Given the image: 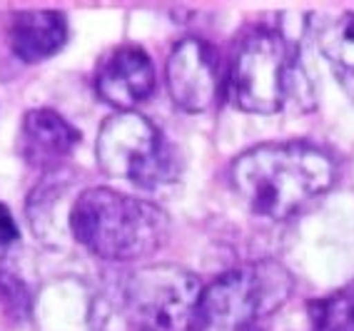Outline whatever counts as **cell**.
Returning a JSON list of instances; mask_svg holds the SVG:
<instances>
[{
    "instance_id": "cell-1",
    "label": "cell",
    "mask_w": 354,
    "mask_h": 331,
    "mask_svg": "<svg viewBox=\"0 0 354 331\" xmlns=\"http://www.w3.org/2000/svg\"><path fill=\"white\" fill-rule=\"evenodd\" d=\"M335 179L332 154L307 140L254 145L230 165L237 197L265 219H290L304 212L332 190Z\"/></svg>"
},
{
    "instance_id": "cell-2",
    "label": "cell",
    "mask_w": 354,
    "mask_h": 331,
    "mask_svg": "<svg viewBox=\"0 0 354 331\" xmlns=\"http://www.w3.org/2000/svg\"><path fill=\"white\" fill-rule=\"evenodd\" d=\"M68 224L80 247L115 264L158 254L170 237L162 207L113 187H85L70 207Z\"/></svg>"
},
{
    "instance_id": "cell-3",
    "label": "cell",
    "mask_w": 354,
    "mask_h": 331,
    "mask_svg": "<svg viewBox=\"0 0 354 331\" xmlns=\"http://www.w3.org/2000/svg\"><path fill=\"white\" fill-rule=\"evenodd\" d=\"M295 289L290 269L277 259H259L203 284L187 331H240L274 314Z\"/></svg>"
},
{
    "instance_id": "cell-4",
    "label": "cell",
    "mask_w": 354,
    "mask_h": 331,
    "mask_svg": "<svg viewBox=\"0 0 354 331\" xmlns=\"http://www.w3.org/2000/svg\"><path fill=\"white\" fill-rule=\"evenodd\" d=\"M97 165L115 179L140 190H160L180 174V157L145 115L135 110L115 112L102 122L95 142Z\"/></svg>"
},
{
    "instance_id": "cell-5",
    "label": "cell",
    "mask_w": 354,
    "mask_h": 331,
    "mask_svg": "<svg viewBox=\"0 0 354 331\" xmlns=\"http://www.w3.org/2000/svg\"><path fill=\"white\" fill-rule=\"evenodd\" d=\"M290 77V50L277 30L252 28L237 40L230 63L234 108L250 115H274L287 100Z\"/></svg>"
},
{
    "instance_id": "cell-6",
    "label": "cell",
    "mask_w": 354,
    "mask_h": 331,
    "mask_svg": "<svg viewBox=\"0 0 354 331\" xmlns=\"http://www.w3.org/2000/svg\"><path fill=\"white\" fill-rule=\"evenodd\" d=\"M200 292L203 284L195 274L158 264L130 274L122 299L135 331H187Z\"/></svg>"
},
{
    "instance_id": "cell-7",
    "label": "cell",
    "mask_w": 354,
    "mask_h": 331,
    "mask_svg": "<svg viewBox=\"0 0 354 331\" xmlns=\"http://www.w3.org/2000/svg\"><path fill=\"white\" fill-rule=\"evenodd\" d=\"M165 83L172 102L183 112H205L215 105L220 90V68L205 40L183 38L167 55Z\"/></svg>"
},
{
    "instance_id": "cell-8",
    "label": "cell",
    "mask_w": 354,
    "mask_h": 331,
    "mask_svg": "<svg viewBox=\"0 0 354 331\" xmlns=\"http://www.w3.org/2000/svg\"><path fill=\"white\" fill-rule=\"evenodd\" d=\"M95 92L118 112H130L155 92V65L145 48L122 43L95 68Z\"/></svg>"
},
{
    "instance_id": "cell-9",
    "label": "cell",
    "mask_w": 354,
    "mask_h": 331,
    "mask_svg": "<svg viewBox=\"0 0 354 331\" xmlns=\"http://www.w3.org/2000/svg\"><path fill=\"white\" fill-rule=\"evenodd\" d=\"M80 130L53 108H32L23 115L18 154L38 172H53L80 145Z\"/></svg>"
},
{
    "instance_id": "cell-10",
    "label": "cell",
    "mask_w": 354,
    "mask_h": 331,
    "mask_svg": "<svg viewBox=\"0 0 354 331\" xmlns=\"http://www.w3.org/2000/svg\"><path fill=\"white\" fill-rule=\"evenodd\" d=\"M8 40L15 58L28 65L50 60L68 43V18L60 10H20L10 20Z\"/></svg>"
},
{
    "instance_id": "cell-11",
    "label": "cell",
    "mask_w": 354,
    "mask_h": 331,
    "mask_svg": "<svg viewBox=\"0 0 354 331\" xmlns=\"http://www.w3.org/2000/svg\"><path fill=\"white\" fill-rule=\"evenodd\" d=\"M317 48L354 97V13H335L317 26Z\"/></svg>"
},
{
    "instance_id": "cell-12",
    "label": "cell",
    "mask_w": 354,
    "mask_h": 331,
    "mask_svg": "<svg viewBox=\"0 0 354 331\" xmlns=\"http://www.w3.org/2000/svg\"><path fill=\"white\" fill-rule=\"evenodd\" d=\"M310 331H354V279L307 304Z\"/></svg>"
},
{
    "instance_id": "cell-13",
    "label": "cell",
    "mask_w": 354,
    "mask_h": 331,
    "mask_svg": "<svg viewBox=\"0 0 354 331\" xmlns=\"http://www.w3.org/2000/svg\"><path fill=\"white\" fill-rule=\"evenodd\" d=\"M18 237H20V230H18V224H15V217L10 214V210H8L6 204H0V249L15 244Z\"/></svg>"
},
{
    "instance_id": "cell-14",
    "label": "cell",
    "mask_w": 354,
    "mask_h": 331,
    "mask_svg": "<svg viewBox=\"0 0 354 331\" xmlns=\"http://www.w3.org/2000/svg\"><path fill=\"white\" fill-rule=\"evenodd\" d=\"M240 331H265V329H262V324H250V326H245V329H240Z\"/></svg>"
}]
</instances>
